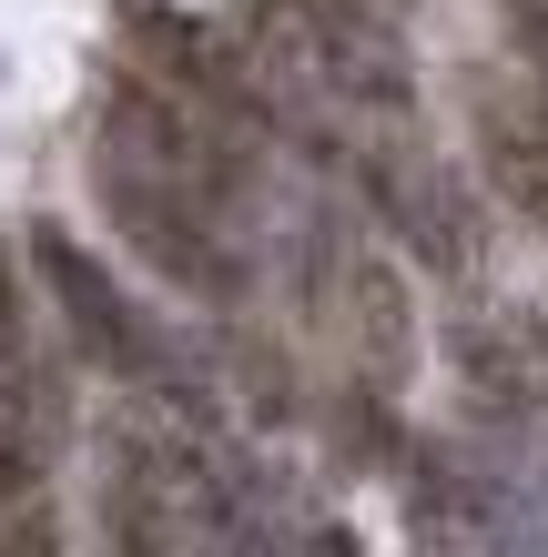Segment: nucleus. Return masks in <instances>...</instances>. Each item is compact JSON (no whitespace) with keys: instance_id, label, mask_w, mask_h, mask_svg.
<instances>
[{"instance_id":"nucleus-1","label":"nucleus","mask_w":548,"mask_h":557,"mask_svg":"<svg viewBox=\"0 0 548 557\" xmlns=\"http://www.w3.org/2000/svg\"><path fill=\"white\" fill-rule=\"evenodd\" d=\"M397 0H254V72L275 102H336L345 122H397L416 112V72L397 41Z\"/></svg>"},{"instance_id":"nucleus-2","label":"nucleus","mask_w":548,"mask_h":557,"mask_svg":"<svg viewBox=\"0 0 548 557\" xmlns=\"http://www.w3.org/2000/svg\"><path fill=\"white\" fill-rule=\"evenodd\" d=\"M244 497L254 486L214 456L204 425L173 416H122L102 446V507L122 547H234L244 537Z\"/></svg>"},{"instance_id":"nucleus-3","label":"nucleus","mask_w":548,"mask_h":557,"mask_svg":"<svg viewBox=\"0 0 548 557\" xmlns=\"http://www.w3.org/2000/svg\"><path fill=\"white\" fill-rule=\"evenodd\" d=\"M356 173H366V203L397 223V234L427 253L437 274H477V213H467V193H458V173L406 133V112L397 122H356Z\"/></svg>"},{"instance_id":"nucleus-4","label":"nucleus","mask_w":548,"mask_h":557,"mask_svg":"<svg viewBox=\"0 0 548 557\" xmlns=\"http://www.w3.org/2000/svg\"><path fill=\"white\" fill-rule=\"evenodd\" d=\"M315 305H326V324L345 335V355H356V375L376 385V396H397V385L416 375L406 294H397V274H386L366 244H326L315 253Z\"/></svg>"},{"instance_id":"nucleus-5","label":"nucleus","mask_w":548,"mask_h":557,"mask_svg":"<svg viewBox=\"0 0 548 557\" xmlns=\"http://www.w3.org/2000/svg\"><path fill=\"white\" fill-rule=\"evenodd\" d=\"M31 264L51 274V305H61V324H72V345L92 355V366H112V375H163V335L133 314V294H122L92 253L72 244V234H31Z\"/></svg>"},{"instance_id":"nucleus-6","label":"nucleus","mask_w":548,"mask_h":557,"mask_svg":"<svg viewBox=\"0 0 548 557\" xmlns=\"http://www.w3.org/2000/svg\"><path fill=\"white\" fill-rule=\"evenodd\" d=\"M458 375H467V396L508 416V425H538L548 416V324L538 314H508V305H477L458 314Z\"/></svg>"},{"instance_id":"nucleus-7","label":"nucleus","mask_w":548,"mask_h":557,"mask_svg":"<svg viewBox=\"0 0 548 557\" xmlns=\"http://www.w3.org/2000/svg\"><path fill=\"white\" fill-rule=\"evenodd\" d=\"M477 152H488V173H498L508 203L548 223V72H528L519 91L477 82Z\"/></svg>"},{"instance_id":"nucleus-8","label":"nucleus","mask_w":548,"mask_h":557,"mask_svg":"<svg viewBox=\"0 0 548 557\" xmlns=\"http://www.w3.org/2000/svg\"><path fill=\"white\" fill-rule=\"evenodd\" d=\"M21 547H51V507H41V486H0V557H21Z\"/></svg>"},{"instance_id":"nucleus-9","label":"nucleus","mask_w":548,"mask_h":557,"mask_svg":"<svg viewBox=\"0 0 548 557\" xmlns=\"http://www.w3.org/2000/svg\"><path fill=\"white\" fill-rule=\"evenodd\" d=\"M498 21H508V51L528 72H548V0H498Z\"/></svg>"},{"instance_id":"nucleus-10","label":"nucleus","mask_w":548,"mask_h":557,"mask_svg":"<svg viewBox=\"0 0 548 557\" xmlns=\"http://www.w3.org/2000/svg\"><path fill=\"white\" fill-rule=\"evenodd\" d=\"M0 366H21V274L0 253Z\"/></svg>"}]
</instances>
